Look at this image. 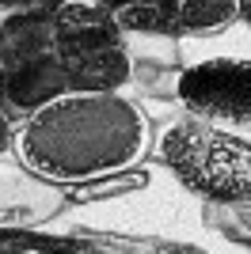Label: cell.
<instances>
[{
	"mask_svg": "<svg viewBox=\"0 0 251 254\" xmlns=\"http://www.w3.org/2000/svg\"><path fill=\"white\" fill-rule=\"evenodd\" d=\"M236 23L251 31V0H236Z\"/></svg>",
	"mask_w": 251,
	"mask_h": 254,
	"instance_id": "cell-8",
	"label": "cell"
},
{
	"mask_svg": "<svg viewBox=\"0 0 251 254\" xmlns=\"http://www.w3.org/2000/svg\"><path fill=\"white\" fill-rule=\"evenodd\" d=\"M156 126L137 99L69 95L34 110L15 126V159L57 190H76L107 175H122L152 159Z\"/></svg>",
	"mask_w": 251,
	"mask_h": 254,
	"instance_id": "cell-1",
	"label": "cell"
},
{
	"mask_svg": "<svg viewBox=\"0 0 251 254\" xmlns=\"http://www.w3.org/2000/svg\"><path fill=\"white\" fill-rule=\"evenodd\" d=\"M69 209L65 190L42 182L23 167L15 152L0 156V235H19L31 228H50Z\"/></svg>",
	"mask_w": 251,
	"mask_h": 254,
	"instance_id": "cell-5",
	"label": "cell"
},
{
	"mask_svg": "<svg viewBox=\"0 0 251 254\" xmlns=\"http://www.w3.org/2000/svg\"><path fill=\"white\" fill-rule=\"evenodd\" d=\"M206 228L251 247V201L248 205H229V209H206Z\"/></svg>",
	"mask_w": 251,
	"mask_h": 254,
	"instance_id": "cell-6",
	"label": "cell"
},
{
	"mask_svg": "<svg viewBox=\"0 0 251 254\" xmlns=\"http://www.w3.org/2000/svg\"><path fill=\"white\" fill-rule=\"evenodd\" d=\"M11 148H15V122L0 110V156H11Z\"/></svg>",
	"mask_w": 251,
	"mask_h": 254,
	"instance_id": "cell-7",
	"label": "cell"
},
{
	"mask_svg": "<svg viewBox=\"0 0 251 254\" xmlns=\"http://www.w3.org/2000/svg\"><path fill=\"white\" fill-rule=\"evenodd\" d=\"M160 254H206V251H194L190 243H171V247H160Z\"/></svg>",
	"mask_w": 251,
	"mask_h": 254,
	"instance_id": "cell-9",
	"label": "cell"
},
{
	"mask_svg": "<svg viewBox=\"0 0 251 254\" xmlns=\"http://www.w3.org/2000/svg\"><path fill=\"white\" fill-rule=\"evenodd\" d=\"M179 114L225 129H251V53H206L179 61Z\"/></svg>",
	"mask_w": 251,
	"mask_h": 254,
	"instance_id": "cell-3",
	"label": "cell"
},
{
	"mask_svg": "<svg viewBox=\"0 0 251 254\" xmlns=\"http://www.w3.org/2000/svg\"><path fill=\"white\" fill-rule=\"evenodd\" d=\"M111 19L122 34L194 42L213 38L236 23L232 0H152V4H111Z\"/></svg>",
	"mask_w": 251,
	"mask_h": 254,
	"instance_id": "cell-4",
	"label": "cell"
},
{
	"mask_svg": "<svg viewBox=\"0 0 251 254\" xmlns=\"http://www.w3.org/2000/svg\"><path fill=\"white\" fill-rule=\"evenodd\" d=\"M152 159L206 209L251 201V129L175 114L156 126Z\"/></svg>",
	"mask_w": 251,
	"mask_h": 254,
	"instance_id": "cell-2",
	"label": "cell"
}]
</instances>
